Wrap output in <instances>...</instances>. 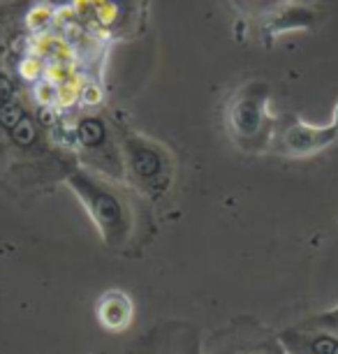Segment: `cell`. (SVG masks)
Listing matches in <instances>:
<instances>
[{
	"mask_svg": "<svg viewBox=\"0 0 338 354\" xmlns=\"http://www.w3.org/2000/svg\"><path fill=\"white\" fill-rule=\"evenodd\" d=\"M68 188L82 199L93 223L100 230L102 239L107 243H121L128 234L130 216L125 199L118 195V190L111 188V183L97 176L95 171H88L84 167L70 171Z\"/></svg>",
	"mask_w": 338,
	"mask_h": 354,
	"instance_id": "1",
	"label": "cell"
},
{
	"mask_svg": "<svg viewBox=\"0 0 338 354\" xmlns=\"http://www.w3.org/2000/svg\"><path fill=\"white\" fill-rule=\"evenodd\" d=\"M276 116L269 109V86L248 82L234 93L227 106V130L246 151L267 149L274 137Z\"/></svg>",
	"mask_w": 338,
	"mask_h": 354,
	"instance_id": "2",
	"label": "cell"
},
{
	"mask_svg": "<svg viewBox=\"0 0 338 354\" xmlns=\"http://www.w3.org/2000/svg\"><path fill=\"white\" fill-rule=\"evenodd\" d=\"M338 142V102L334 104L329 125H310L301 118L285 128L278 137V149L290 158H308L315 156L331 144Z\"/></svg>",
	"mask_w": 338,
	"mask_h": 354,
	"instance_id": "3",
	"label": "cell"
},
{
	"mask_svg": "<svg viewBox=\"0 0 338 354\" xmlns=\"http://www.w3.org/2000/svg\"><path fill=\"white\" fill-rule=\"evenodd\" d=\"M123 153L128 160L130 171L135 174L142 183L153 185L165 178V162H167V151L160 144L149 137H142L137 132H128L123 142Z\"/></svg>",
	"mask_w": 338,
	"mask_h": 354,
	"instance_id": "4",
	"label": "cell"
},
{
	"mask_svg": "<svg viewBox=\"0 0 338 354\" xmlns=\"http://www.w3.org/2000/svg\"><path fill=\"white\" fill-rule=\"evenodd\" d=\"M97 315H100L102 324L111 331H121L123 326L130 324L132 317V306L123 294L118 292H109L104 294V299L97 306Z\"/></svg>",
	"mask_w": 338,
	"mask_h": 354,
	"instance_id": "5",
	"label": "cell"
},
{
	"mask_svg": "<svg viewBox=\"0 0 338 354\" xmlns=\"http://www.w3.org/2000/svg\"><path fill=\"white\" fill-rule=\"evenodd\" d=\"M292 354H338V338L331 333H310V336L288 338Z\"/></svg>",
	"mask_w": 338,
	"mask_h": 354,
	"instance_id": "6",
	"label": "cell"
},
{
	"mask_svg": "<svg viewBox=\"0 0 338 354\" xmlns=\"http://www.w3.org/2000/svg\"><path fill=\"white\" fill-rule=\"evenodd\" d=\"M292 8H290V10H283L281 12V17H285V19H292ZM294 19H308V15H306V10H299V12H297V15H294ZM303 26H306V24H301V21H294L292 24V28H303Z\"/></svg>",
	"mask_w": 338,
	"mask_h": 354,
	"instance_id": "7",
	"label": "cell"
},
{
	"mask_svg": "<svg viewBox=\"0 0 338 354\" xmlns=\"http://www.w3.org/2000/svg\"><path fill=\"white\" fill-rule=\"evenodd\" d=\"M320 322H338V310H334V313H327V317H322Z\"/></svg>",
	"mask_w": 338,
	"mask_h": 354,
	"instance_id": "8",
	"label": "cell"
}]
</instances>
